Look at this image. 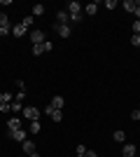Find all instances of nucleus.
I'll use <instances>...</instances> for the list:
<instances>
[{
    "label": "nucleus",
    "instance_id": "obj_8",
    "mask_svg": "<svg viewBox=\"0 0 140 157\" xmlns=\"http://www.w3.org/2000/svg\"><path fill=\"white\" fill-rule=\"evenodd\" d=\"M49 105H52L54 110H63V105H66V98H63V96H54Z\"/></svg>",
    "mask_w": 140,
    "mask_h": 157
},
{
    "label": "nucleus",
    "instance_id": "obj_21",
    "mask_svg": "<svg viewBox=\"0 0 140 157\" xmlns=\"http://www.w3.org/2000/svg\"><path fill=\"white\" fill-rule=\"evenodd\" d=\"M75 152H77V157H84V155H87V148H84V145H77V148H75Z\"/></svg>",
    "mask_w": 140,
    "mask_h": 157
},
{
    "label": "nucleus",
    "instance_id": "obj_17",
    "mask_svg": "<svg viewBox=\"0 0 140 157\" xmlns=\"http://www.w3.org/2000/svg\"><path fill=\"white\" fill-rule=\"evenodd\" d=\"M40 122H38V120H33V122H31V127H28V131H31V134H40Z\"/></svg>",
    "mask_w": 140,
    "mask_h": 157
},
{
    "label": "nucleus",
    "instance_id": "obj_32",
    "mask_svg": "<svg viewBox=\"0 0 140 157\" xmlns=\"http://www.w3.org/2000/svg\"><path fill=\"white\" fill-rule=\"evenodd\" d=\"M84 157H98V152H96V150H87V155H84Z\"/></svg>",
    "mask_w": 140,
    "mask_h": 157
},
{
    "label": "nucleus",
    "instance_id": "obj_25",
    "mask_svg": "<svg viewBox=\"0 0 140 157\" xmlns=\"http://www.w3.org/2000/svg\"><path fill=\"white\" fill-rule=\"evenodd\" d=\"M52 42H49V40H45V42H42V49H45V52H52Z\"/></svg>",
    "mask_w": 140,
    "mask_h": 157
},
{
    "label": "nucleus",
    "instance_id": "obj_38",
    "mask_svg": "<svg viewBox=\"0 0 140 157\" xmlns=\"http://www.w3.org/2000/svg\"><path fill=\"white\" fill-rule=\"evenodd\" d=\"M133 157H138V155H133Z\"/></svg>",
    "mask_w": 140,
    "mask_h": 157
},
{
    "label": "nucleus",
    "instance_id": "obj_28",
    "mask_svg": "<svg viewBox=\"0 0 140 157\" xmlns=\"http://www.w3.org/2000/svg\"><path fill=\"white\" fill-rule=\"evenodd\" d=\"M21 24H23V26H33V17H26V19H23V21H21Z\"/></svg>",
    "mask_w": 140,
    "mask_h": 157
},
{
    "label": "nucleus",
    "instance_id": "obj_36",
    "mask_svg": "<svg viewBox=\"0 0 140 157\" xmlns=\"http://www.w3.org/2000/svg\"><path fill=\"white\" fill-rule=\"evenodd\" d=\"M0 103H2V92H0Z\"/></svg>",
    "mask_w": 140,
    "mask_h": 157
},
{
    "label": "nucleus",
    "instance_id": "obj_23",
    "mask_svg": "<svg viewBox=\"0 0 140 157\" xmlns=\"http://www.w3.org/2000/svg\"><path fill=\"white\" fill-rule=\"evenodd\" d=\"M131 45L140 47V33H135V35H131Z\"/></svg>",
    "mask_w": 140,
    "mask_h": 157
},
{
    "label": "nucleus",
    "instance_id": "obj_5",
    "mask_svg": "<svg viewBox=\"0 0 140 157\" xmlns=\"http://www.w3.org/2000/svg\"><path fill=\"white\" fill-rule=\"evenodd\" d=\"M45 113H47V115H49V117L54 120V122H61V120H63V110H54L52 105H47V108H45Z\"/></svg>",
    "mask_w": 140,
    "mask_h": 157
},
{
    "label": "nucleus",
    "instance_id": "obj_15",
    "mask_svg": "<svg viewBox=\"0 0 140 157\" xmlns=\"http://www.w3.org/2000/svg\"><path fill=\"white\" fill-rule=\"evenodd\" d=\"M84 12H87V14H89V17H93V14L98 12V2H89V5H87V7H84Z\"/></svg>",
    "mask_w": 140,
    "mask_h": 157
},
{
    "label": "nucleus",
    "instance_id": "obj_14",
    "mask_svg": "<svg viewBox=\"0 0 140 157\" xmlns=\"http://www.w3.org/2000/svg\"><path fill=\"white\" fill-rule=\"evenodd\" d=\"M112 138L117 141V143H126V134H124L121 129H117V131H114V134H112Z\"/></svg>",
    "mask_w": 140,
    "mask_h": 157
},
{
    "label": "nucleus",
    "instance_id": "obj_6",
    "mask_svg": "<svg viewBox=\"0 0 140 157\" xmlns=\"http://www.w3.org/2000/svg\"><path fill=\"white\" fill-rule=\"evenodd\" d=\"M121 155H124V157H133V155H138V150H135V145H133V143H124V148H121Z\"/></svg>",
    "mask_w": 140,
    "mask_h": 157
},
{
    "label": "nucleus",
    "instance_id": "obj_27",
    "mask_svg": "<svg viewBox=\"0 0 140 157\" xmlns=\"http://www.w3.org/2000/svg\"><path fill=\"white\" fill-rule=\"evenodd\" d=\"M23 98H26V89H19V94H16V101H21V103H23Z\"/></svg>",
    "mask_w": 140,
    "mask_h": 157
},
{
    "label": "nucleus",
    "instance_id": "obj_18",
    "mask_svg": "<svg viewBox=\"0 0 140 157\" xmlns=\"http://www.w3.org/2000/svg\"><path fill=\"white\" fill-rule=\"evenodd\" d=\"M7 26H9V19H7L5 12H0V28H7Z\"/></svg>",
    "mask_w": 140,
    "mask_h": 157
},
{
    "label": "nucleus",
    "instance_id": "obj_31",
    "mask_svg": "<svg viewBox=\"0 0 140 157\" xmlns=\"http://www.w3.org/2000/svg\"><path fill=\"white\" fill-rule=\"evenodd\" d=\"M9 33H12V28L7 26V28H0V35H9Z\"/></svg>",
    "mask_w": 140,
    "mask_h": 157
},
{
    "label": "nucleus",
    "instance_id": "obj_16",
    "mask_svg": "<svg viewBox=\"0 0 140 157\" xmlns=\"http://www.w3.org/2000/svg\"><path fill=\"white\" fill-rule=\"evenodd\" d=\"M9 108H12V113H21V110H23V103H21V101H16V98H14L12 103H9Z\"/></svg>",
    "mask_w": 140,
    "mask_h": 157
},
{
    "label": "nucleus",
    "instance_id": "obj_12",
    "mask_svg": "<svg viewBox=\"0 0 140 157\" xmlns=\"http://www.w3.org/2000/svg\"><path fill=\"white\" fill-rule=\"evenodd\" d=\"M26 31H28V28L23 26V24H19V26H14V28H12L14 38H23V35H26Z\"/></svg>",
    "mask_w": 140,
    "mask_h": 157
},
{
    "label": "nucleus",
    "instance_id": "obj_34",
    "mask_svg": "<svg viewBox=\"0 0 140 157\" xmlns=\"http://www.w3.org/2000/svg\"><path fill=\"white\" fill-rule=\"evenodd\" d=\"M133 14H135V19H138V21H140V5H138V7H135V12H133Z\"/></svg>",
    "mask_w": 140,
    "mask_h": 157
},
{
    "label": "nucleus",
    "instance_id": "obj_19",
    "mask_svg": "<svg viewBox=\"0 0 140 157\" xmlns=\"http://www.w3.org/2000/svg\"><path fill=\"white\" fill-rule=\"evenodd\" d=\"M82 19H84V12H80V14H70V21H73V24H80Z\"/></svg>",
    "mask_w": 140,
    "mask_h": 157
},
{
    "label": "nucleus",
    "instance_id": "obj_4",
    "mask_svg": "<svg viewBox=\"0 0 140 157\" xmlns=\"http://www.w3.org/2000/svg\"><path fill=\"white\" fill-rule=\"evenodd\" d=\"M45 40H47V38H45V31H40V28L31 33V45H42Z\"/></svg>",
    "mask_w": 140,
    "mask_h": 157
},
{
    "label": "nucleus",
    "instance_id": "obj_33",
    "mask_svg": "<svg viewBox=\"0 0 140 157\" xmlns=\"http://www.w3.org/2000/svg\"><path fill=\"white\" fill-rule=\"evenodd\" d=\"M131 117H133V120H140V110H133V113H131Z\"/></svg>",
    "mask_w": 140,
    "mask_h": 157
},
{
    "label": "nucleus",
    "instance_id": "obj_11",
    "mask_svg": "<svg viewBox=\"0 0 140 157\" xmlns=\"http://www.w3.org/2000/svg\"><path fill=\"white\" fill-rule=\"evenodd\" d=\"M7 129H9V131H16V129H21V120H19V117L7 120Z\"/></svg>",
    "mask_w": 140,
    "mask_h": 157
},
{
    "label": "nucleus",
    "instance_id": "obj_1",
    "mask_svg": "<svg viewBox=\"0 0 140 157\" xmlns=\"http://www.w3.org/2000/svg\"><path fill=\"white\" fill-rule=\"evenodd\" d=\"M21 115H23L26 120H31V122H33V120H40V110H38L35 105H23Z\"/></svg>",
    "mask_w": 140,
    "mask_h": 157
},
{
    "label": "nucleus",
    "instance_id": "obj_30",
    "mask_svg": "<svg viewBox=\"0 0 140 157\" xmlns=\"http://www.w3.org/2000/svg\"><path fill=\"white\" fill-rule=\"evenodd\" d=\"M135 33H140V21L138 19L133 21V35H135Z\"/></svg>",
    "mask_w": 140,
    "mask_h": 157
},
{
    "label": "nucleus",
    "instance_id": "obj_13",
    "mask_svg": "<svg viewBox=\"0 0 140 157\" xmlns=\"http://www.w3.org/2000/svg\"><path fill=\"white\" fill-rule=\"evenodd\" d=\"M121 7H124L126 12H131V14H133V12H135V7H138V5H135V0H124V2H121Z\"/></svg>",
    "mask_w": 140,
    "mask_h": 157
},
{
    "label": "nucleus",
    "instance_id": "obj_26",
    "mask_svg": "<svg viewBox=\"0 0 140 157\" xmlns=\"http://www.w3.org/2000/svg\"><path fill=\"white\" fill-rule=\"evenodd\" d=\"M105 7L107 10H114V7H117V0H105Z\"/></svg>",
    "mask_w": 140,
    "mask_h": 157
},
{
    "label": "nucleus",
    "instance_id": "obj_9",
    "mask_svg": "<svg viewBox=\"0 0 140 157\" xmlns=\"http://www.w3.org/2000/svg\"><path fill=\"white\" fill-rule=\"evenodd\" d=\"M21 148H23V152H26V155H33V152H35V143L31 141V138H26V141L21 143Z\"/></svg>",
    "mask_w": 140,
    "mask_h": 157
},
{
    "label": "nucleus",
    "instance_id": "obj_2",
    "mask_svg": "<svg viewBox=\"0 0 140 157\" xmlns=\"http://www.w3.org/2000/svg\"><path fill=\"white\" fill-rule=\"evenodd\" d=\"M26 129H16V131H9L7 129V138H12V141H16V143H23L26 141Z\"/></svg>",
    "mask_w": 140,
    "mask_h": 157
},
{
    "label": "nucleus",
    "instance_id": "obj_35",
    "mask_svg": "<svg viewBox=\"0 0 140 157\" xmlns=\"http://www.w3.org/2000/svg\"><path fill=\"white\" fill-rule=\"evenodd\" d=\"M28 157H40V155H38V150H35V152H33V155H28Z\"/></svg>",
    "mask_w": 140,
    "mask_h": 157
},
{
    "label": "nucleus",
    "instance_id": "obj_20",
    "mask_svg": "<svg viewBox=\"0 0 140 157\" xmlns=\"http://www.w3.org/2000/svg\"><path fill=\"white\" fill-rule=\"evenodd\" d=\"M12 101H14L12 94H9V92H2V103H12Z\"/></svg>",
    "mask_w": 140,
    "mask_h": 157
},
{
    "label": "nucleus",
    "instance_id": "obj_3",
    "mask_svg": "<svg viewBox=\"0 0 140 157\" xmlns=\"http://www.w3.org/2000/svg\"><path fill=\"white\" fill-rule=\"evenodd\" d=\"M56 24H59V26H70V14H68V10H59Z\"/></svg>",
    "mask_w": 140,
    "mask_h": 157
},
{
    "label": "nucleus",
    "instance_id": "obj_29",
    "mask_svg": "<svg viewBox=\"0 0 140 157\" xmlns=\"http://www.w3.org/2000/svg\"><path fill=\"white\" fill-rule=\"evenodd\" d=\"M12 108H9V103H0V113H9Z\"/></svg>",
    "mask_w": 140,
    "mask_h": 157
},
{
    "label": "nucleus",
    "instance_id": "obj_37",
    "mask_svg": "<svg viewBox=\"0 0 140 157\" xmlns=\"http://www.w3.org/2000/svg\"><path fill=\"white\" fill-rule=\"evenodd\" d=\"M138 110H140V105H138Z\"/></svg>",
    "mask_w": 140,
    "mask_h": 157
},
{
    "label": "nucleus",
    "instance_id": "obj_24",
    "mask_svg": "<svg viewBox=\"0 0 140 157\" xmlns=\"http://www.w3.org/2000/svg\"><path fill=\"white\" fill-rule=\"evenodd\" d=\"M42 52H45V49H42V45H33V56H40Z\"/></svg>",
    "mask_w": 140,
    "mask_h": 157
},
{
    "label": "nucleus",
    "instance_id": "obj_7",
    "mask_svg": "<svg viewBox=\"0 0 140 157\" xmlns=\"http://www.w3.org/2000/svg\"><path fill=\"white\" fill-rule=\"evenodd\" d=\"M82 10H84V7H82L77 0H70V2H68V14H80Z\"/></svg>",
    "mask_w": 140,
    "mask_h": 157
},
{
    "label": "nucleus",
    "instance_id": "obj_22",
    "mask_svg": "<svg viewBox=\"0 0 140 157\" xmlns=\"http://www.w3.org/2000/svg\"><path fill=\"white\" fill-rule=\"evenodd\" d=\"M33 14H35V17L45 14V5H35V7H33Z\"/></svg>",
    "mask_w": 140,
    "mask_h": 157
},
{
    "label": "nucleus",
    "instance_id": "obj_10",
    "mask_svg": "<svg viewBox=\"0 0 140 157\" xmlns=\"http://www.w3.org/2000/svg\"><path fill=\"white\" fill-rule=\"evenodd\" d=\"M54 31L59 33L61 38H70V26H59V24H56V26H54Z\"/></svg>",
    "mask_w": 140,
    "mask_h": 157
}]
</instances>
